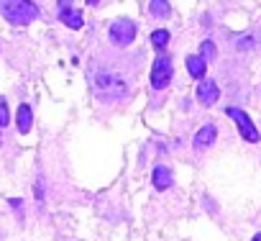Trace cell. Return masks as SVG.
I'll use <instances>...</instances> for the list:
<instances>
[{
	"instance_id": "d6986e66",
	"label": "cell",
	"mask_w": 261,
	"mask_h": 241,
	"mask_svg": "<svg viewBox=\"0 0 261 241\" xmlns=\"http://www.w3.org/2000/svg\"><path fill=\"white\" fill-rule=\"evenodd\" d=\"M87 3H97V0H87Z\"/></svg>"
},
{
	"instance_id": "9c48e42d",
	"label": "cell",
	"mask_w": 261,
	"mask_h": 241,
	"mask_svg": "<svg viewBox=\"0 0 261 241\" xmlns=\"http://www.w3.org/2000/svg\"><path fill=\"white\" fill-rule=\"evenodd\" d=\"M172 185H174L172 170H169V167H164V164L154 167V187H156V190H169Z\"/></svg>"
},
{
	"instance_id": "3957f363",
	"label": "cell",
	"mask_w": 261,
	"mask_h": 241,
	"mask_svg": "<svg viewBox=\"0 0 261 241\" xmlns=\"http://www.w3.org/2000/svg\"><path fill=\"white\" fill-rule=\"evenodd\" d=\"M172 59L169 54H159L154 59V67H151V87L154 90H164L169 82H172Z\"/></svg>"
},
{
	"instance_id": "ba28073f",
	"label": "cell",
	"mask_w": 261,
	"mask_h": 241,
	"mask_svg": "<svg viewBox=\"0 0 261 241\" xmlns=\"http://www.w3.org/2000/svg\"><path fill=\"white\" fill-rule=\"evenodd\" d=\"M16 124H18V131L21 134H29L31 131V126H34V110H31V105H18V113H16Z\"/></svg>"
},
{
	"instance_id": "5bb4252c",
	"label": "cell",
	"mask_w": 261,
	"mask_h": 241,
	"mask_svg": "<svg viewBox=\"0 0 261 241\" xmlns=\"http://www.w3.org/2000/svg\"><path fill=\"white\" fill-rule=\"evenodd\" d=\"M8 120H11L8 103H6V98H0V129H3V126H8Z\"/></svg>"
},
{
	"instance_id": "30bf717a",
	"label": "cell",
	"mask_w": 261,
	"mask_h": 241,
	"mask_svg": "<svg viewBox=\"0 0 261 241\" xmlns=\"http://www.w3.org/2000/svg\"><path fill=\"white\" fill-rule=\"evenodd\" d=\"M187 72H190L195 80H202L205 72H207V59H205V57H197V54H190V57H187Z\"/></svg>"
},
{
	"instance_id": "8992f818",
	"label": "cell",
	"mask_w": 261,
	"mask_h": 241,
	"mask_svg": "<svg viewBox=\"0 0 261 241\" xmlns=\"http://www.w3.org/2000/svg\"><path fill=\"white\" fill-rule=\"evenodd\" d=\"M218 98H220L218 85H215L213 80L202 77V80H200V87H197V100H200L202 105H215V103H218Z\"/></svg>"
},
{
	"instance_id": "7a4b0ae2",
	"label": "cell",
	"mask_w": 261,
	"mask_h": 241,
	"mask_svg": "<svg viewBox=\"0 0 261 241\" xmlns=\"http://www.w3.org/2000/svg\"><path fill=\"white\" fill-rule=\"evenodd\" d=\"M95 92H97V98H105V100H118V98H123L125 92H128V85H125V80L120 77V75H115V72H97L95 75Z\"/></svg>"
},
{
	"instance_id": "5b68a950",
	"label": "cell",
	"mask_w": 261,
	"mask_h": 241,
	"mask_svg": "<svg viewBox=\"0 0 261 241\" xmlns=\"http://www.w3.org/2000/svg\"><path fill=\"white\" fill-rule=\"evenodd\" d=\"M233 120H236V126H238V134L246 139V141H251V144H256L261 136H258V129L251 124V118H248V113H243L241 108H228L225 110Z\"/></svg>"
},
{
	"instance_id": "ac0fdd59",
	"label": "cell",
	"mask_w": 261,
	"mask_h": 241,
	"mask_svg": "<svg viewBox=\"0 0 261 241\" xmlns=\"http://www.w3.org/2000/svg\"><path fill=\"white\" fill-rule=\"evenodd\" d=\"M251 241H261V233H256V236H253V238H251Z\"/></svg>"
},
{
	"instance_id": "8fae6325",
	"label": "cell",
	"mask_w": 261,
	"mask_h": 241,
	"mask_svg": "<svg viewBox=\"0 0 261 241\" xmlns=\"http://www.w3.org/2000/svg\"><path fill=\"white\" fill-rule=\"evenodd\" d=\"M59 21H62L64 26H69V29H74V31H80V29L85 26V21H82V13H80V11H74V8H67V11H59Z\"/></svg>"
},
{
	"instance_id": "9a60e30c",
	"label": "cell",
	"mask_w": 261,
	"mask_h": 241,
	"mask_svg": "<svg viewBox=\"0 0 261 241\" xmlns=\"http://www.w3.org/2000/svg\"><path fill=\"white\" fill-rule=\"evenodd\" d=\"M200 52H202L200 57H205V59H213V57L218 54V49H215L213 41H202V49H200Z\"/></svg>"
},
{
	"instance_id": "6da1fadb",
	"label": "cell",
	"mask_w": 261,
	"mask_h": 241,
	"mask_svg": "<svg viewBox=\"0 0 261 241\" xmlns=\"http://www.w3.org/2000/svg\"><path fill=\"white\" fill-rule=\"evenodd\" d=\"M3 16L13 26H29L39 18V6L34 0H6L3 3Z\"/></svg>"
},
{
	"instance_id": "e0dca14e",
	"label": "cell",
	"mask_w": 261,
	"mask_h": 241,
	"mask_svg": "<svg viewBox=\"0 0 261 241\" xmlns=\"http://www.w3.org/2000/svg\"><path fill=\"white\" fill-rule=\"evenodd\" d=\"M72 8V0H59V11H67Z\"/></svg>"
},
{
	"instance_id": "52a82bcc",
	"label": "cell",
	"mask_w": 261,
	"mask_h": 241,
	"mask_svg": "<svg viewBox=\"0 0 261 241\" xmlns=\"http://www.w3.org/2000/svg\"><path fill=\"white\" fill-rule=\"evenodd\" d=\"M215 139H218V129L213 126V124H205L197 134H195V149H207V147H213L215 144Z\"/></svg>"
},
{
	"instance_id": "4fadbf2b",
	"label": "cell",
	"mask_w": 261,
	"mask_h": 241,
	"mask_svg": "<svg viewBox=\"0 0 261 241\" xmlns=\"http://www.w3.org/2000/svg\"><path fill=\"white\" fill-rule=\"evenodd\" d=\"M151 44H154V46L162 52V49L169 44V31H164V29H156V31L151 34Z\"/></svg>"
},
{
	"instance_id": "7c38bea8",
	"label": "cell",
	"mask_w": 261,
	"mask_h": 241,
	"mask_svg": "<svg viewBox=\"0 0 261 241\" xmlns=\"http://www.w3.org/2000/svg\"><path fill=\"white\" fill-rule=\"evenodd\" d=\"M149 11H151L154 18H169V16H172V8H169L167 0H151Z\"/></svg>"
},
{
	"instance_id": "277c9868",
	"label": "cell",
	"mask_w": 261,
	"mask_h": 241,
	"mask_svg": "<svg viewBox=\"0 0 261 241\" xmlns=\"http://www.w3.org/2000/svg\"><path fill=\"white\" fill-rule=\"evenodd\" d=\"M134 39H136V23L130 21V18H118V21L110 26V41H113V44L128 46Z\"/></svg>"
},
{
	"instance_id": "2e32d148",
	"label": "cell",
	"mask_w": 261,
	"mask_h": 241,
	"mask_svg": "<svg viewBox=\"0 0 261 241\" xmlns=\"http://www.w3.org/2000/svg\"><path fill=\"white\" fill-rule=\"evenodd\" d=\"M253 46V39H238V49H251Z\"/></svg>"
}]
</instances>
